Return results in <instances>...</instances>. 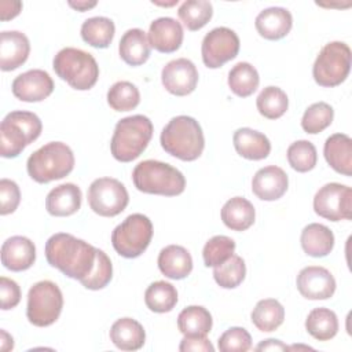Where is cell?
I'll return each mask as SVG.
<instances>
[{
	"mask_svg": "<svg viewBox=\"0 0 352 352\" xmlns=\"http://www.w3.org/2000/svg\"><path fill=\"white\" fill-rule=\"evenodd\" d=\"M45 258L51 267L81 282L95 267L96 248L72 234L58 232L45 242Z\"/></svg>",
	"mask_w": 352,
	"mask_h": 352,
	"instance_id": "cell-1",
	"label": "cell"
},
{
	"mask_svg": "<svg viewBox=\"0 0 352 352\" xmlns=\"http://www.w3.org/2000/svg\"><path fill=\"white\" fill-rule=\"evenodd\" d=\"M162 148L182 161H195L204 151L205 138L198 121L188 116L173 117L162 129Z\"/></svg>",
	"mask_w": 352,
	"mask_h": 352,
	"instance_id": "cell-2",
	"label": "cell"
},
{
	"mask_svg": "<svg viewBox=\"0 0 352 352\" xmlns=\"http://www.w3.org/2000/svg\"><path fill=\"white\" fill-rule=\"evenodd\" d=\"M153 136V124L142 114L121 118L114 128L110 151L120 162L136 160L148 146Z\"/></svg>",
	"mask_w": 352,
	"mask_h": 352,
	"instance_id": "cell-3",
	"label": "cell"
},
{
	"mask_svg": "<svg viewBox=\"0 0 352 352\" xmlns=\"http://www.w3.org/2000/svg\"><path fill=\"white\" fill-rule=\"evenodd\" d=\"M132 180L135 187L146 194L175 197L186 188V179L179 169L155 160L139 162L132 172Z\"/></svg>",
	"mask_w": 352,
	"mask_h": 352,
	"instance_id": "cell-4",
	"label": "cell"
},
{
	"mask_svg": "<svg viewBox=\"0 0 352 352\" xmlns=\"http://www.w3.org/2000/svg\"><path fill=\"white\" fill-rule=\"evenodd\" d=\"M74 168V154L62 142H50L36 150L26 162L29 176L37 183H50L67 176Z\"/></svg>",
	"mask_w": 352,
	"mask_h": 352,
	"instance_id": "cell-5",
	"label": "cell"
},
{
	"mask_svg": "<svg viewBox=\"0 0 352 352\" xmlns=\"http://www.w3.org/2000/svg\"><path fill=\"white\" fill-rule=\"evenodd\" d=\"M43 124L32 111L16 110L8 113L0 124V154L4 158L18 157L26 146L41 133Z\"/></svg>",
	"mask_w": 352,
	"mask_h": 352,
	"instance_id": "cell-6",
	"label": "cell"
},
{
	"mask_svg": "<svg viewBox=\"0 0 352 352\" xmlns=\"http://www.w3.org/2000/svg\"><path fill=\"white\" fill-rule=\"evenodd\" d=\"M52 67L59 78L78 91L91 89L99 77V66L95 58L80 48L66 47L52 60Z\"/></svg>",
	"mask_w": 352,
	"mask_h": 352,
	"instance_id": "cell-7",
	"label": "cell"
},
{
	"mask_svg": "<svg viewBox=\"0 0 352 352\" xmlns=\"http://www.w3.org/2000/svg\"><path fill=\"white\" fill-rule=\"evenodd\" d=\"M153 238V224L150 219L142 213L129 214L111 232V243L114 250L125 257H139L150 245Z\"/></svg>",
	"mask_w": 352,
	"mask_h": 352,
	"instance_id": "cell-8",
	"label": "cell"
},
{
	"mask_svg": "<svg viewBox=\"0 0 352 352\" xmlns=\"http://www.w3.org/2000/svg\"><path fill=\"white\" fill-rule=\"evenodd\" d=\"M351 48L342 41L327 43L316 56L312 76L320 87H337L345 81L351 70Z\"/></svg>",
	"mask_w": 352,
	"mask_h": 352,
	"instance_id": "cell-9",
	"label": "cell"
},
{
	"mask_svg": "<svg viewBox=\"0 0 352 352\" xmlns=\"http://www.w3.org/2000/svg\"><path fill=\"white\" fill-rule=\"evenodd\" d=\"M63 308V296L58 285L51 280L34 283L28 293L26 316L37 327H47L56 322Z\"/></svg>",
	"mask_w": 352,
	"mask_h": 352,
	"instance_id": "cell-10",
	"label": "cell"
},
{
	"mask_svg": "<svg viewBox=\"0 0 352 352\" xmlns=\"http://www.w3.org/2000/svg\"><path fill=\"white\" fill-rule=\"evenodd\" d=\"M128 202V191L117 179L99 177L88 188L89 208L99 216L114 217L126 208Z\"/></svg>",
	"mask_w": 352,
	"mask_h": 352,
	"instance_id": "cell-11",
	"label": "cell"
},
{
	"mask_svg": "<svg viewBox=\"0 0 352 352\" xmlns=\"http://www.w3.org/2000/svg\"><path fill=\"white\" fill-rule=\"evenodd\" d=\"M314 210L330 221L351 220L352 190L341 183H327L314 197Z\"/></svg>",
	"mask_w": 352,
	"mask_h": 352,
	"instance_id": "cell-12",
	"label": "cell"
},
{
	"mask_svg": "<svg viewBox=\"0 0 352 352\" xmlns=\"http://www.w3.org/2000/svg\"><path fill=\"white\" fill-rule=\"evenodd\" d=\"M239 51V37L228 28L220 26L205 34L201 45L202 62L209 69L221 67Z\"/></svg>",
	"mask_w": 352,
	"mask_h": 352,
	"instance_id": "cell-13",
	"label": "cell"
},
{
	"mask_svg": "<svg viewBox=\"0 0 352 352\" xmlns=\"http://www.w3.org/2000/svg\"><path fill=\"white\" fill-rule=\"evenodd\" d=\"M161 81L169 94L186 96L190 95L198 84V70L190 59L177 58L162 67Z\"/></svg>",
	"mask_w": 352,
	"mask_h": 352,
	"instance_id": "cell-14",
	"label": "cell"
},
{
	"mask_svg": "<svg viewBox=\"0 0 352 352\" xmlns=\"http://www.w3.org/2000/svg\"><path fill=\"white\" fill-rule=\"evenodd\" d=\"M297 289L308 300H327L336 292V279L329 270L319 265L302 268L297 275Z\"/></svg>",
	"mask_w": 352,
	"mask_h": 352,
	"instance_id": "cell-15",
	"label": "cell"
},
{
	"mask_svg": "<svg viewBox=\"0 0 352 352\" xmlns=\"http://www.w3.org/2000/svg\"><path fill=\"white\" fill-rule=\"evenodd\" d=\"M12 94L22 102H41L54 91V81L51 76L41 69L28 70L12 81Z\"/></svg>",
	"mask_w": 352,
	"mask_h": 352,
	"instance_id": "cell-16",
	"label": "cell"
},
{
	"mask_svg": "<svg viewBox=\"0 0 352 352\" xmlns=\"http://www.w3.org/2000/svg\"><path fill=\"white\" fill-rule=\"evenodd\" d=\"M183 36V28L176 19L161 16L151 22L147 38L151 48L162 54H170L180 48Z\"/></svg>",
	"mask_w": 352,
	"mask_h": 352,
	"instance_id": "cell-17",
	"label": "cell"
},
{
	"mask_svg": "<svg viewBox=\"0 0 352 352\" xmlns=\"http://www.w3.org/2000/svg\"><path fill=\"white\" fill-rule=\"evenodd\" d=\"M289 179L286 172L275 165L258 169L252 179L253 194L263 201H276L287 190Z\"/></svg>",
	"mask_w": 352,
	"mask_h": 352,
	"instance_id": "cell-18",
	"label": "cell"
},
{
	"mask_svg": "<svg viewBox=\"0 0 352 352\" xmlns=\"http://www.w3.org/2000/svg\"><path fill=\"white\" fill-rule=\"evenodd\" d=\"M30 52L29 38L18 30H4L0 34V69L11 72L22 66Z\"/></svg>",
	"mask_w": 352,
	"mask_h": 352,
	"instance_id": "cell-19",
	"label": "cell"
},
{
	"mask_svg": "<svg viewBox=\"0 0 352 352\" xmlns=\"http://www.w3.org/2000/svg\"><path fill=\"white\" fill-rule=\"evenodd\" d=\"M34 260L36 246L26 236H11L1 246V264L10 271H25L34 264Z\"/></svg>",
	"mask_w": 352,
	"mask_h": 352,
	"instance_id": "cell-20",
	"label": "cell"
},
{
	"mask_svg": "<svg viewBox=\"0 0 352 352\" xmlns=\"http://www.w3.org/2000/svg\"><path fill=\"white\" fill-rule=\"evenodd\" d=\"M256 30L267 40L283 38L293 26V16L283 7H270L263 10L254 21Z\"/></svg>",
	"mask_w": 352,
	"mask_h": 352,
	"instance_id": "cell-21",
	"label": "cell"
},
{
	"mask_svg": "<svg viewBox=\"0 0 352 352\" xmlns=\"http://www.w3.org/2000/svg\"><path fill=\"white\" fill-rule=\"evenodd\" d=\"M81 190L76 184H59L48 192L45 198V209L51 216H72L81 208Z\"/></svg>",
	"mask_w": 352,
	"mask_h": 352,
	"instance_id": "cell-22",
	"label": "cell"
},
{
	"mask_svg": "<svg viewBox=\"0 0 352 352\" xmlns=\"http://www.w3.org/2000/svg\"><path fill=\"white\" fill-rule=\"evenodd\" d=\"M323 154L327 164L344 176L352 175V139L345 133H334L324 142Z\"/></svg>",
	"mask_w": 352,
	"mask_h": 352,
	"instance_id": "cell-23",
	"label": "cell"
},
{
	"mask_svg": "<svg viewBox=\"0 0 352 352\" xmlns=\"http://www.w3.org/2000/svg\"><path fill=\"white\" fill-rule=\"evenodd\" d=\"M158 268L169 279H183L192 271V258L188 250L180 245H169L158 254Z\"/></svg>",
	"mask_w": 352,
	"mask_h": 352,
	"instance_id": "cell-24",
	"label": "cell"
},
{
	"mask_svg": "<svg viewBox=\"0 0 352 352\" xmlns=\"http://www.w3.org/2000/svg\"><path fill=\"white\" fill-rule=\"evenodd\" d=\"M234 147L236 153L252 161H260L268 157L271 151V143L268 138L252 128H239L232 136Z\"/></svg>",
	"mask_w": 352,
	"mask_h": 352,
	"instance_id": "cell-25",
	"label": "cell"
},
{
	"mask_svg": "<svg viewBox=\"0 0 352 352\" xmlns=\"http://www.w3.org/2000/svg\"><path fill=\"white\" fill-rule=\"evenodd\" d=\"M150 43L146 33L139 29L133 28L126 30L118 45V52L121 59L129 66H140L143 65L150 56Z\"/></svg>",
	"mask_w": 352,
	"mask_h": 352,
	"instance_id": "cell-26",
	"label": "cell"
},
{
	"mask_svg": "<svg viewBox=\"0 0 352 352\" xmlns=\"http://www.w3.org/2000/svg\"><path fill=\"white\" fill-rule=\"evenodd\" d=\"M110 340L121 351H138L144 345L146 333L143 326L132 318L116 320L110 329Z\"/></svg>",
	"mask_w": 352,
	"mask_h": 352,
	"instance_id": "cell-27",
	"label": "cell"
},
{
	"mask_svg": "<svg viewBox=\"0 0 352 352\" xmlns=\"http://www.w3.org/2000/svg\"><path fill=\"white\" fill-rule=\"evenodd\" d=\"M302 250L311 257H324L334 248L333 231L319 223H311L304 227L300 236Z\"/></svg>",
	"mask_w": 352,
	"mask_h": 352,
	"instance_id": "cell-28",
	"label": "cell"
},
{
	"mask_svg": "<svg viewBox=\"0 0 352 352\" xmlns=\"http://www.w3.org/2000/svg\"><path fill=\"white\" fill-rule=\"evenodd\" d=\"M256 217L254 206L243 197L228 199L221 208V220L232 231H245L253 226Z\"/></svg>",
	"mask_w": 352,
	"mask_h": 352,
	"instance_id": "cell-29",
	"label": "cell"
},
{
	"mask_svg": "<svg viewBox=\"0 0 352 352\" xmlns=\"http://www.w3.org/2000/svg\"><path fill=\"white\" fill-rule=\"evenodd\" d=\"M212 322L210 312L201 305L186 307L177 316V327L184 337H206Z\"/></svg>",
	"mask_w": 352,
	"mask_h": 352,
	"instance_id": "cell-30",
	"label": "cell"
},
{
	"mask_svg": "<svg viewBox=\"0 0 352 352\" xmlns=\"http://www.w3.org/2000/svg\"><path fill=\"white\" fill-rule=\"evenodd\" d=\"M305 329L318 341L331 340L338 331L337 315L329 308H314L305 319Z\"/></svg>",
	"mask_w": 352,
	"mask_h": 352,
	"instance_id": "cell-31",
	"label": "cell"
},
{
	"mask_svg": "<svg viewBox=\"0 0 352 352\" xmlns=\"http://www.w3.org/2000/svg\"><path fill=\"white\" fill-rule=\"evenodd\" d=\"M114 32V22L106 16H92L81 25L82 40L95 48H107L113 41Z\"/></svg>",
	"mask_w": 352,
	"mask_h": 352,
	"instance_id": "cell-32",
	"label": "cell"
},
{
	"mask_svg": "<svg viewBox=\"0 0 352 352\" xmlns=\"http://www.w3.org/2000/svg\"><path fill=\"white\" fill-rule=\"evenodd\" d=\"M250 318L260 331H274L283 323L285 308L275 298L260 300L253 308Z\"/></svg>",
	"mask_w": 352,
	"mask_h": 352,
	"instance_id": "cell-33",
	"label": "cell"
},
{
	"mask_svg": "<svg viewBox=\"0 0 352 352\" xmlns=\"http://www.w3.org/2000/svg\"><path fill=\"white\" fill-rule=\"evenodd\" d=\"M258 82L256 67L248 62H238L228 72V87L239 98L250 96L258 88Z\"/></svg>",
	"mask_w": 352,
	"mask_h": 352,
	"instance_id": "cell-34",
	"label": "cell"
},
{
	"mask_svg": "<svg viewBox=\"0 0 352 352\" xmlns=\"http://www.w3.org/2000/svg\"><path fill=\"white\" fill-rule=\"evenodd\" d=\"M144 302L147 308L157 314H165L175 308L177 302L176 287L165 280L153 282L144 293Z\"/></svg>",
	"mask_w": 352,
	"mask_h": 352,
	"instance_id": "cell-35",
	"label": "cell"
},
{
	"mask_svg": "<svg viewBox=\"0 0 352 352\" xmlns=\"http://www.w3.org/2000/svg\"><path fill=\"white\" fill-rule=\"evenodd\" d=\"M256 106L263 117L268 120H276L286 113L289 107V99L283 89L270 85L258 94L256 99Z\"/></svg>",
	"mask_w": 352,
	"mask_h": 352,
	"instance_id": "cell-36",
	"label": "cell"
},
{
	"mask_svg": "<svg viewBox=\"0 0 352 352\" xmlns=\"http://www.w3.org/2000/svg\"><path fill=\"white\" fill-rule=\"evenodd\" d=\"M177 15L184 26L194 32L202 29L213 15V7L206 0H187L182 3Z\"/></svg>",
	"mask_w": 352,
	"mask_h": 352,
	"instance_id": "cell-37",
	"label": "cell"
},
{
	"mask_svg": "<svg viewBox=\"0 0 352 352\" xmlns=\"http://www.w3.org/2000/svg\"><path fill=\"white\" fill-rule=\"evenodd\" d=\"M246 275V265L241 256L232 254L223 264L213 267V278L223 289H234L239 286Z\"/></svg>",
	"mask_w": 352,
	"mask_h": 352,
	"instance_id": "cell-38",
	"label": "cell"
},
{
	"mask_svg": "<svg viewBox=\"0 0 352 352\" xmlns=\"http://www.w3.org/2000/svg\"><path fill=\"white\" fill-rule=\"evenodd\" d=\"M139 102V89L129 81H117L107 91V103L116 111L133 110Z\"/></svg>",
	"mask_w": 352,
	"mask_h": 352,
	"instance_id": "cell-39",
	"label": "cell"
},
{
	"mask_svg": "<svg viewBox=\"0 0 352 352\" xmlns=\"http://www.w3.org/2000/svg\"><path fill=\"white\" fill-rule=\"evenodd\" d=\"M333 107L326 102H316L304 111L301 118V126L307 133L316 135L324 131L333 122Z\"/></svg>",
	"mask_w": 352,
	"mask_h": 352,
	"instance_id": "cell-40",
	"label": "cell"
},
{
	"mask_svg": "<svg viewBox=\"0 0 352 352\" xmlns=\"http://www.w3.org/2000/svg\"><path fill=\"white\" fill-rule=\"evenodd\" d=\"M289 165L297 172L312 170L318 161V153L315 146L309 140H297L287 148Z\"/></svg>",
	"mask_w": 352,
	"mask_h": 352,
	"instance_id": "cell-41",
	"label": "cell"
},
{
	"mask_svg": "<svg viewBox=\"0 0 352 352\" xmlns=\"http://www.w3.org/2000/svg\"><path fill=\"white\" fill-rule=\"evenodd\" d=\"M235 252V242L226 235L212 236L204 246L202 257L206 267H217L227 261Z\"/></svg>",
	"mask_w": 352,
	"mask_h": 352,
	"instance_id": "cell-42",
	"label": "cell"
},
{
	"mask_svg": "<svg viewBox=\"0 0 352 352\" xmlns=\"http://www.w3.org/2000/svg\"><path fill=\"white\" fill-rule=\"evenodd\" d=\"M113 276V265L109 256L100 250L96 249V263L92 270V272L81 280V285L89 290H99L109 285Z\"/></svg>",
	"mask_w": 352,
	"mask_h": 352,
	"instance_id": "cell-43",
	"label": "cell"
},
{
	"mask_svg": "<svg viewBox=\"0 0 352 352\" xmlns=\"http://www.w3.org/2000/svg\"><path fill=\"white\" fill-rule=\"evenodd\" d=\"M221 352H246L252 348V337L243 327L227 329L217 341Z\"/></svg>",
	"mask_w": 352,
	"mask_h": 352,
	"instance_id": "cell-44",
	"label": "cell"
},
{
	"mask_svg": "<svg viewBox=\"0 0 352 352\" xmlns=\"http://www.w3.org/2000/svg\"><path fill=\"white\" fill-rule=\"evenodd\" d=\"M21 202V191L18 184L10 179L0 180V214L6 216L18 208Z\"/></svg>",
	"mask_w": 352,
	"mask_h": 352,
	"instance_id": "cell-45",
	"label": "cell"
},
{
	"mask_svg": "<svg viewBox=\"0 0 352 352\" xmlns=\"http://www.w3.org/2000/svg\"><path fill=\"white\" fill-rule=\"evenodd\" d=\"M0 298L1 309H12L21 301V289L18 283L7 276L0 278Z\"/></svg>",
	"mask_w": 352,
	"mask_h": 352,
	"instance_id": "cell-46",
	"label": "cell"
},
{
	"mask_svg": "<svg viewBox=\"0 0 352 352\" xmlns=\"http://www.w3.org/2000/svg\"><path fill=\"white\" fill-rule=\"evenodd\" d=\"M182 352L187 351H204V352H213L214 348L206 337H184L179 345Z\"/></svg>",
	"mask_w": 352,
	"mask_h": 352,
	"instance_id": "cell-47",
	"label": "cell"
},
{
	"mask_svg": "<svg viewBox=\"0 0 352 352\" xmlns=\"http://www.w3.org/2000/svg\"><path fill=\"white\" fill-rule=\"evenodd\" d=\"M0 12H1V21H8L15 18L21 10H22V3L21 1H6L3 0L0 3Z\"/></svg>",
	"mask_w": 352,
	"mask_h": 352,
	"instance_id": "cell-48",
	"label": "cell"
},
{
	"mask_svg": "<svg viewBox=\"0 0 352 352\" xmlns=\"http://www.w3.org/2000/svg\"><path fill=\"white\" fill-rule=\"evenodd\" d=\"M287 349H289V346L286 344H283L282 341L275 340V338L264 340L256 346V351H287Z\"/></svg>",
	"mask_w": 352,
	"mask_h": 352,
	"instance_id": "cell-49",
	"label": "cell"
},
{
	"mask_svg": "<svg viewBox=\"0 0 352 352\" xmlns=\"http://www.w3.org/2000/svg\"><path fill=\"white\" fill-rule=\"evenodd\" d=\"M1 333V345H0V348H1V351H10V349H12L14 348V341H12V337L6 331V330H1L0 331Z\"/></svg>",
	"mask_w": 352,
	"mask_h": 352,
	"instance_id": "cell-50",
	"label": "cell"
},
{
	"mask_svg": "<svg viewBox=\"0 0 352 352\" xmlns=\"http://www.w3.org/2000/svg\"><path fill=\"white\" fill-rule=\"evenodd\" d=\"M69 6L70 7H73L74 10H77V11H88L89 8H92V7H95L96 6V1H77V3H74V1H69Z\"/></svg>",
	"mask_w": 352,
	"mask_h": 352,
	"instance_id": "cell-51",
	"label": "cell"
}]
</instances>
